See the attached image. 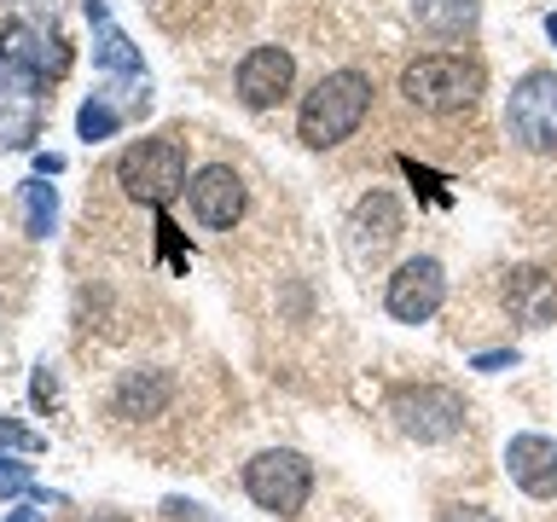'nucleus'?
<instances>
[{
	"label": "nucleus",
	"instance_id": "obj_13",
	"mask_svg": "<svg viewBox=\"0 0 557 522\" xmlns=\"http://www.w3.org/2000/svg\"><path fill=\"white\" fill-rule=\"evenodd\" d=\"M400 226H407V221H400V203L389 198V191H366V198H360V209H355V250L366 256V250H389V244L400 238Z\"/></svg>",
	"mask_w": 557,
	"mask_h": 522
},
{
	"label": "nucleus",
	"instance_id": "obj_21",
	"mask_svg": "<svg viewBox=\"0 0 557 522\" xmlns=\"http://www.w3.org/2000/svg\"><path fill=\"white\" fill-rule=\"evenodd\" d=\"M435 522H499L494 511H482V505H442V517Z\"/></svg>",
	"mask_w": 557,
	"mask_h": 522
},
{
	"label": "nucleus",
	"instance_id": "obj_16",
	"mask_svg": "<svg viewBox=\"0 0 557 522\" xmlns=\"http://www.w3.org/2000/svg\"><path fill=\"white\" fill-rule=\"evenodd\" d=\"M407 7H412V24L430 35H465L482 17L476 0H407Z\"/></svg>",
	"mask_w": 557,
	"mask_h": 522
},
{
	"label": "nucleus",
	"instance_id": "obj_22",
	"mask_svg": "<svg viewBox=\"0 0 557 522\" xmlns=\"http://www.w3.org/2000/svg\"><path fill=\"white\" fill-rule=\"evenodd\" d=\"M470 365H476V372H505V365H517V348H494V355H476Z\"/></svg>",
	"mask_w": 557,
	"mask_h": 522
},
{
	"label": "nucleus",
	"instance_id": "obj_11",
	"mask_svg": "<svg viewBox=\"0 0 557 522\" xmlns=\"http://www.w3.org/2000/svg\"><path fill=\"white\" fill-rule=\"evenodd\" d=\"M0 52H7L17 70H29L35 82H41V76H59V70H64L59 35L41 29V24H17V29H7V35H0Z\"/></svg>",
	"mask_w": 557,
	"mask_h": 522
},
{
	"label": "nucleus",
	"instance_id": "obj_17",
	"mask_svg": "<svg viewBox=\"0 0 557 522\" xmlns=\"http://www.w3.org/2000/svg\"><path fill=\"white\" fill-rule=\"evenodd\" d=\"M52 226H59V191H52L47 181H29L24 186V233L47 238Z\"/></svg>",
	"mask_w": 557,
	"mask_h": 522
},
{
	"label": "nucleus",
	"instance_id": "obj_12",
	"mask_svg": "<svg viewBox=\"0 0 557 522\" xmlns=\"http://www.w3.org/2000/svg\"><path fill=\"white\" fill-rule=\"evenodd\" d=\"M169 400H174V377L146 365V372H122L111 407H116V418H163Z\"/></svg>",
	"mask_w": 557,
	"mask_h": 522
},
{
	"label": "nucleus",
	"instance_id": "obj_14",
	"mask_svg": "<svg viewBox=\"0 0 557 522\" xmlns=\"http://www.w3.org/2000/svg\"><path fill=\"white\" fill-rule=\"evenodd\" d=\"M87 24H94V35H99V41H94V59L111 70V76H134V82H139V52L128 47V35L111 24V12H104L99 0H87Z\"/></svg>",
	"mask_w": 557,
	"mask_h": 522
},
{
	"label": "nucleus",
	"instance_id": "obj_4",
	"mask_svg": "<svg viewBox=\"0 0 557 522\" xmlns=\"http://www.w3.org/2000/svg\"><path fill=\"white\" fill-rule=\"evenodd\" d=\"M244 494L273 517H296L313 494V464L290 447H268V452H256V459L244 464Z\"/></svg>",
	"mask_w": 557,
	"mask_h": 522
},
{
	"label": "nucleus",
	"instance_id": "obj_24",
	"mask_svg": "<svg viewBox=\"0 0 557 522\" xmlns=\"http://www.w3.org/2000/svg\"><path fill=\"white\" fill-rule=\"evenodd\" d=\"M546 35H552V41H557V12H552V17H546Z\"/></svg>",
	"mask_w": 557,
	"mask_h": 522
},
{
	"label": "nucleus",
	"instance_id": "obj_2",
	"mask_svg": "<svg viewBox=\"0 0 557 522\" xmlns=\"http://www.w3.org/2000/svg\"><path fill=\"white\" fill-rule=\"evenodd\" d=\"M400 94L407 104L430 116H453V111H470L482 94V64L459 59V52H424V59H412L400 70Z\"/></svg>",
	"mask_w": 557,
	"mask_h": 522
},
{
	"label": "nucleus",
	"instance_id": "obj_23",
	"mask_svg": "<svg viewBox=\"0 0 557 522\" xmlns=\"http://www.w3.org/2000/svg\"><path fill=\"white\" fill-rule=\"evenodd\" d=\"M35 517H41V511H35V505H17V511H12L7 522H35Z\"/></svg>",
	"mask_w": 557,
	"mask_h": 522
},
{
	"label": "nucleus",
	"instance_id": "obj_7",
	"mask_svg": "<svg viewBox=\"0 0 557 522\" xmlns=\"http://www.w3.org/2000/svg\"><path fill=\"white\" fill-rule=\"evenodd\" d=\"M400 435H412V442H447V435L465 430V400L442 389V383H418V389H400L389 400Z\"/></svg>",
	"mask_w": 557,
	"mask_h": 522
},
{
	"label": "nucleus",
	"instance_id": "obj_10",
	"mask_svg": "<svg viewBox=\"0 0 557 522\" xmlns=\"http://www.w3.org/2000/svg\"><path fill=\"white\" fill-rule=\"evenodd\" d=\"M290 82H296V59L285 47H256V52H244V64H238V99L250 104V111H268V104H278L290 94Z\"/></svg>",
	"mask_w": 557,
	"mask_h": 522
},
{
	"label": "nucleus",
	"instance_id": "obj_1",
	"mask_svg": "<svg viewBox=\"0 0 557 522\" xmlns=\"http://www.w3.org/2000/svg\"><path fill=\"white\" fill-rule=\"evenodd\" d=\"M366 111H372V76H360V70H331V76L313 82V94L302 99V111H296V134H302V146L331 151L360 128Z\"/></svg>",
	"mask_w": 557,
	"mask_h": 522
},
{
	"label": "nucleus",
	"instance_id": "obj_8",
	"mask_svg": "<svg viewBox=\"0 0 557 522\" xmlns=\"http://www.w3.org/2000/svg\"><path fill=\"white\" fill-rule=\"evenodd\" d=\"M186 198H191V215H198L203 226L226 233V226L244 215V174L233 163H209L186 181Z\"/></svg>",
	"mask_w": 557,
	"mask_h": 522
},
{
	"label": "nucleus",
	"instance_id": "obj_19",
	"mask_svg": "<svg viewBox=\"0 0 557 522\" xmlns=\"http://www.w3.org/2000/svg\"><path fill=\"white\" fill-rule=\"evenodd\" d=\"M0 494H35V470L17 464V459H0Z\"/></svg>",
	"mask_w": 557,
	"mask_h": 522
},
{
	"label": "nucleus",
	"instance_id": "obj_9",
	"mask_svg": "<svg viewBox=\"0 0 557 522\" xmlns=\"http://www.w3.org/2000/svg\"><path fill=\"white\" fill-rule=\"evenodd\" d=\"M505 476H511L529 499H557V442L552 435L522 430L505 442Z\"/></svg>",
	"mask_w": 557,
	"mask_h": 522
},
{
	"label": "nucleus",
	"instance_id": "obj_6",
	"mask_svg": "<svg viewBox=\"0 0 557 522\" xmlns=\"http://www.w3.org/2000/svg\"><path fill=\"white\" fill-rule=\"evenodd\" d=\"M442 302H447V273H442V261H435V256L400 261L395 278H389V290H383V308H389V320H400V325L435 320Z\"/></svg>",
	"mask_w": 557,
	"mask_h": 522
},
{
	"label": "nucleus",
	"instance_id": "obj_20",
	"mask_svg": "<svg viewBox=\"0 0 557 522\" xmlns=\"http://www.w3.org/2000/svg\"><path fill=\"white\" fill-rule=\"evenodd\" d=\"M0 447L35 452V447H41V435H35V430H24V424H7V418H0Z\"/></svg>",
	"mask_w": 557,
	"mask_h": 522
},
{
	"label": "nucleus",
	"instance_id": "obj_18",
	"mask_svg": "<svg viewBox=\"0 0 557 522\" xmlns=\"http://www.w3.org/2000/svg\"><path fill=\"white\" fill-rule=\"evenodd\" d=\"M76 128H82V139H111L116 134V111L104 99H87L82 116H76Z\"/></svg>",
	"mask_w": 557,
	"mask_h": 522
},
{
	"label": "nucleus",
	"instance_id": "obj_15",
	"mask_svg": "<svg viewBox=\"0 0 557 522\" xmlns=\"http://www.w3.org/2000/svg\"><path fill=\"white\" fill-rule=\"evenodd\" d=\"M505 302L522 325H552L557 313V285L546 273H511V285H505Z\"/></svg>",
	"mask_w": 557,
	"mask_h": 522
},
{
	"label": "nucleus",
	"instance_id": "obj_5",
	"mask_svg": "<svg viewBox=\"0 0 557 522\" xmlns=\"http://www.w3.org/2000/svg\"><path fill=\"white\" fill-rule=\"evenodd\" d=\"M505 128L522 151H557V70H529L505 99Z\"/></svg>",
	"mask_w": 557,
	"mask_h": 522
},
{
	"label": "nucleus",
	"instance_id": "obj_3",
	"mask_svg": "<svg viewBox=\"0 0 557 522\" xmlns=\"http://www.w3.org/2000/svg\"><path fill=\"white\" fill-rule=\"evenodd\" d=\"M116 186L128 191V198L163 209L169 198H181L186 191V151L181 139H139V146H128L116 157Z\"/></svg>",
	"mask_w": 557,
	"mask_h": 522
}]
</instances>
